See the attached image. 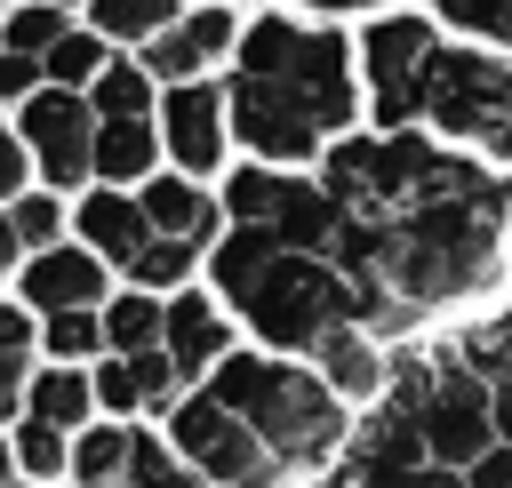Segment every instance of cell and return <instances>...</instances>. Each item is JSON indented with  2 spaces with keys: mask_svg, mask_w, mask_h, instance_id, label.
Wrapping results in <instances>:
<instances>
[{
  "mask_svg": "<svg viewBox=\"0 0 512 488\" xmlns=\"http://www.w3.org/2000/svg\"><path fill=\"white\" fill-rule=\"evenodd\" d=\"M200 280H208V296L240 320V344L280 352V360H304L328 328L360 320L352 280H344L328 256H296V248H280V240L256 232V224H224V240L208 248Z\"/></svg>",
  "mask_w": 512,
  "mask_h": 488,
  "instance_id": "obj_1",
  "label": "cell"
},
{
  "mask_svg": "<svg viewBox=\"0 0 512 488\" xmlns=\"http://www.w3.org/2000/svg\"><path fill=\"white\" fill-rule=\"evenodd\" d=\"M200 392H208L216 408H232L304 488H312L320 472H336V456H344V440H352V408L312 376V360H280V352L240 344Z\"/></svg>",
  "mask_w": 512,
  "mask_h": 488,
  "instance_id": "obj_2",
  "label": "cell"
},
{
  "mask_svg": "<svg viewBox=\"0 0 512 488\" xmlns=\"http://www.w3.org/2000/svg\"><path fill=\"white\" fill-rule=\"evenodd\" d=\"M232 72L272 80L280 96H296V104L320 120V136H328V144H336V136H352V120L368 112V104H360V56H352V40H344V32H328V24L256 16V24H240Z\"/></svg>",
  "mask_w": 512,
  "mask_h": 488,
  "instance_id": "obj_3",
  "label": "cell"
},
{
  "mask_svg": "<svg viewBox=\"0 0 512 488\" xmlns=\"http://www.w3.org/2000/svg\"><path fill=\"white\" fill-rule=\"evenodd\" d=\"M416 128L512 176V64H504L496 48H448V40H440V56H432V72H424V112H416Z\"/></svg>",
  "mask_w": 512,
  "mask_h": 488,
  "instance_id": "obj_4",
  "label": "cell"
},
{
  "mask_svg": "<svg viewBox=\"0 0 512 488\" xmlns=\"http://www.w3.org/2000/svg\"><path fill=\"white\" fill-rule=\"evenodd\" d=\"M160 440L184 456V472L200 488H304L232 408H216L208 392H184L168 416H160Z\"/></svg>",
  "mask_w": 512,
  "mask_h": 488,
  "instance_id": "obj_5",
  "label": "cell"
},
{
  "mask_svg": "<svg viewBox=\"0 0 512 488\" xmlns=\"http://www.w3.org/2000/svg\"><path fill=\"white\" fill-rule=\"evenodd\" d=\"M352 56H360V104H368L376 136L416 128V112H424V72H432V56H440L432 16H376V24L352 40Z\"/></svg>",
  "mask_w": 512,
  "mask_h": 488,
  "instance_id": "obj_6",
  "label": "cell"
},
{
  "mask_svg": "<svg viewBox=\"0 0 512 488\" xmlns=\"http://www.w3.org/2000/svg\"><path fill=\"white\" fill-rule=\"evenodd\" d=\"M16 136L32 152V184H48L64 200H80L96 184V112H88V96H72V88L24 96L16 104Z\"/></svg>",
  "mask_w": 512,
  "mask_h": 488,
  "instance_id": "obj_7",
  "label": "cell"
},
{
  "mask_svg": "<svg viewBox=\"0 0 512 488\" xmlns=\"http://www.w3.org/2000/svg\"><path fill=\"white\" fill-rule=\"evenodd\" d=\"M416 440H424V464H448L464 472L472 456L496 448V416H488V376H472L448 344H440V368H432V392L416 408Z\"/></svg>",
  "mask_w": 512,
  "mask_h": 488,
  "instance_id": "obj_8",
  "label": "cell"
},
{
  "mask_svg": "<svg viewBox=\"0 0 512 488\" xmlns=\"http://www.w3.org/2000/svg\"><path fill=\"white\" fill-rule=\"evenodd\" d=\"M160 160L192 184H208L224 160H232V120H224V80H184V88H160Z\"/></svg>",
  "mask_w": 512,
  "mask_h": 488,
  "instance_id": "obj_9",
  "label": "cell"
},
{
  "mask_svg": "<svg viewBox=\"0 0 512 488\" xmlns=\"http://www.w3.org/2000/svg\"><path fill=\"white\" fill-rule=\"evenodd\" d=\"M120 280H112V264L104 256H88L80 240H56V248H40V256H24L16 264V280H8V296L32 312V320H48V312H104V296H112Z\"/></svg>",
  "mask_w": 512,
  "mask_h": 488,
  "instance_id": "obj_10",
  "label": "cell"
},
{
  "mask_svg": "<svg viewBox=\"0 0 512 488\" xmlns=\"http://www.w3.org/2000/svg\"><path fill=\"white\" fill-rule=\"evenodd\" d=\"M160 352H168V368H176L192 392L240 352V320L208 296V280H192V288L168 296V312H160Z\"/></svg>",
  "mask_w": 512,
  "mask_h": 488,
  "instance_id": "obj_11",
  "label": "cell"
},
{
  "mask_svg": "<svg viewBox=\"0 0 512 488\" xmlns=\"http://www.w3.org/2000/svg\"><path fill=\"white\" fill-rule=\"evenodd\" d=\"M232 48H240V16H232L224 0H208V8L176 16L160 40H144V56H136V64H144L160 88H184V80H208Z\"/></svg>",
  "mask_w": 512,
  "mask_h": 488,
  "instance_id": "obj_12",
  "label": "cell"
},
{
  "mask_svg": "<svg viewBox=\"0 0 512 488\" xmlns=\"http://www.w3.org/2000/svg\"><path fill=\"white\" fill-rule=\"evenodd\" d=\"M136 208H144V224H152L160 240H192V248H216V240H224V200H216V184H192V176H176V168L144 176V184H136Z\"/></svg>",
  "mask_w": 512,
  "mask_h": 488,
  "instance_id": "obj_13",
  "label": "cell"
},
{
  "mask_svg": "<svg viewBox=\"0 0 512 488\" xmlns=\"http://www.w3.org/2000/svg\"><path fill=\"white\" fill-rule=\"evenodd\" d=\"M72 240H80L88 256H104L112 280H120V272L136 264V248L152 240V224H144L136 192H120V184H88V192L72 200Z\"/></svg>",
  "mask_w": 512,
  "mask_h": 488,
  "instance_id": "obj_14",
  "label": "cell"
},
{
  "mask_svg": "<svg viewBox=\"0 0 512 488\" xmlns=\"http://www.w3.org/2000/svg\"><path fill=\"white\" fill-rule=\"evenodd\" d=\"M304 360H312V376H320V384H328V392H336V400H344L352 416L384 400V360H392V352H384V344H376V336H368L360 320L328 328V336H320V344H312Z\"/></svg>",
  "mask_w": 512,
  "mask_h": 488,
  "instance_id": "obj_15",
  "label": "cell"
},
{
  "mask_svg": "<svg viewBox=\"0 0 512 488\" xmlns=\"http://www.w3.org/2000/svg\"><path fill=\"white\" fill-rule=\"evenodd\" d=\"M160 120H96V184L136 192L144 176H160Z\"/></svg>",
  "mask_w": 512,
  "mask_h": 488,
  "instance_id": "obj_16",
  "label": "cell"
},
{
  "mask_svg": "<svg viewBox=\"0 0 512 488\" xmlns=\"http://www.w3.org/2000/svg\"><path fill=\"white\" fill-rule=\"evenodd\" d=\"M24 416H32V424H56V432H88V424H96V384H88V368L40 360L32 384H24Z\"/></svg>",
  "mask_w": 512,
  "mask_h": 488,
  "instance_id": "obj_17",
  "label": "cell"
},
{
  "mask_svg": "<svg viewBox=\"0 0 512 488\" xmlns=\"http://www.w3.org/2000/svg\"><path fill=\"white\" fill-rule=\"evenodd\" d=\"M32 368H40V320H32L16 296H0V432L24 416V384H32Z\"/></svg>",
  "mask_w": 512,
  "mask_h": 488,
  "instance_id": "obj_18",
  "label": "cell"
},
{
  "mask_svg": "<svg viewBox=\"0 0 512 488\" xmlns=\"http://www.w3.org/2000/svg\"><path fill=\"white\" fill-rule=\"evenodd\" d=\"M160 312H168V296H144V288H112L104 296V352L112 360H136V352H160Z\"/></svg>",
  "mask_w": 512,
  "mask_h": 488,
  "instance_id": "obj_19",
  "label": "cell"
},
{
  "mask_svg": "<svg viewBox=\"0 0 512 488\" xmlns=\"http://www.w3.org/2000/svg\"><path fill=\"white\" fill-rule=\"evenodd\" d=\"M88 112H96V120H152V112H160V80H152L136 56H112V64L96 72V88H88Z\"/></svg>",
  "mask_w": 512,
  "mask_h": 488,
  "instance_id": "obj_20",
  "label": "cell"
},
{
  "mask_svg": "<svg viewBox=\"0 0 512 488\" xmlns=\"http://www.w3.org/2000/svg\"><path fill=\"white\" fill-rule=\"evenodd\" d=\"M200 264H208V248H192V240H144L136 248V264L120 272V288H144V296H176V288H192L200 280Z\"/></svg>",
  "mask_w": 512,
  "mask_h": 488,
  "instance_id": "obj_21",
  "label": "cell"
},
{
  "mask_svg": "<svg viewBox=\"0 0 512 488\" xmlns=\"http://www.w3.org/2000/svg\"><path fill=\"white\" fill-rule=\"evenodd\" d=\"M8 456H16V480H32V488H64V472H72V432L16 416V424H8Z\"/></svg>",
  "mask_w": 512,
  "mask_h": 488,
  "instance_id": "obj_22",
  "label": "cell"
},
{
  "mask_svg": "<svg viewBox=\"0 0 512 488\" xmlns=\"http://www.w3.org/2000/svg\"><path fill=\"white\" fill-rule=\"evenodd\" d=\"M128 432L136 424H112V416H96L88 432H72V488H104V480H128Z\"/></svg>",
  "mask_w": 512,
  "mask_h": 488,
  "instance_id": "obj_23",
  "label": "cell"
},
{
  "mask_svg": "<svg viewBox=\"0 0 512 488\" xmlns=\"http://www.w3.org/2000/svg\"><path fill=\"white\" fill-rule=\"evenodd\" d=\"M8 224H16L24 256H40V248L72 240V200H64V192H48V184H32V192H16V200H8Z\"/></svg>",
  "mask_w": 512,
  "mask_h": 488,
  "instance_id": "obj_24",
  "label": "cell"
},
{
  "mask_svg": "<svg viewBox=\"0 0 512 488\" xmlns=\"http://www.w3.org/2000/svg\"><path fill=\"white\" fill-rule=\"evenodd\" d=\"M104 64H112V40H96V32H64V40L40 56V80H48V88H72V96H88Z\"/></svg>",
  "mask_w": 512,
  "mask_h": 488,
  "instance_id": "obj_25",
  "label": "cell"
},
{
  "mask_svg": "<svg viewBox=\"0 0 512 488\" xmlns=\"http://www.w3.org/2000/svg\"><path fill=\"white\" fill-rule=\"evenodd\" d=\"M40 360H56V368H96V360H104V320H96V312H48V320H40Z\"/></svg>",
  "mask_w": 512,
  "mask_h": 488,
  "instance_id": "obj_26",
  "label": "cell"
},
{
  "mask_svg": "<svg viewBox=\"0 0 512 488\" xmlns=\"http://www.w3.org/2000/svg\"><path fill=\"white\" fill-rule=\"evenodd\" d=\"M176 24V0H88L96 40H160Z\"/></svg>",
  "mask_w": 512,
  "mask_h": 488,
  "instance_id": "obj_27",
  "label": "cell"
},
{
  "mask_svg": "<svg viewBox=\"0 0 512 488\" xmlns=\"http://www.w3.org/2000/svg\"><path fill=\"white\" fill-rule=\"evenodd\" d=\"M128 488H200V480H192L184 456L160 440V424H136V432H128Z\"/></svg>",
  "mask_w": 512,
  "mask_h": 488,
  "instance_id": "obj_28",
  "label": "cell"
},
{
  "mask_svg": "<svg viewBox=\"0 0 512 488\" xmlns=\"http://www.w3.org/2000/svg\"><path fill=\"white\" fill-rule=\"evenodd\" d=\"M64 32H72V24H64V8H48V0H24V8H8V24H0V48H8V56H48Z\"/></svg>",
  "mask_w": 512,
  "mask_h": 488,
  "instance_id": "obj_29",
  "label": "cell"
},
{
  "mask_svg": "<svg viewBox=\"0 0 512 488\" xmlns=\"http://www.w3.org/2000/svg\"><path fill=\"white\" fill-rule=\"evenodd\" d=\"M432 8L472 40H512V0H432Z\"/></svg>",
  "mask_w": 512,
  "mask_h": 488,
  "instance_id": "obj_30",
  "label": "cell"
},
{
  "mask_svg": "<svg viewBox=\"0 0 512 488\" xmlns=\"http://www.w3.org/2000/svg\"><path fill=\"white\" fill-rule=\"evenodd\" d=\"M16 192H32V152H24L16 128H0V208H8Z\"/></svg>",
  "mask_w": 512,
  "mask_h": 488,
  "instance_id": "obj_31",
  "label": "cell"
},
{
  "mask_svg": "<svg viewBox=\"0 0 512 488\" xmlns=\"http://www.w3.org/2000/svg\"><path fill=\"white\" fill-rule=\"evenodd\" d=\"M48 80H40V56H8L0 48V104H24V96H40Z\"/></svg>",
  "mask_w": 512,
  "mask_h": 488,
  "instance_id": "obj_32",
  "label": "cell"
},
{
  "mask_svg": "<svg viewBox=\"0 0 512 488\" xmlns=\"http://www.w3.org/2000/svg\"><path fill=\"white\" fill-rule=\"evenodd\" d=\"M464 488H512V440H496L488 456L464 464Z\"/></svg>",
  "mask_w": 512,
  "mask_h": 488,
  "instance_id": "obj_33",
  "label": "cell"
},
{
  "mask_svg": "<svg viewBox=\"0 0 512 488\" xmlns=\"http://www.w3.org/2000/svg\"><path fill=\"white\" fill-rule=\"evenodd\" d=\"M488 416H496V440H512V368L488 376Z\"/></svg>",
  "mask_w": 512,
  "mask_h": 488,
  "instance_id": "obj_34",
  "label": "cell"
},
{
  "mask_svg": "<svg viewBox=\"0 0 512 488\" xmlns=\"http://www.w3.org/2000/svg\"><path fill=\"white\" fill-rule=\"evenodd\" d=\"M16 264H24V240H16V224H8V208H0V288L16 280Z\"/></svg>",
  "mask_w": 512,
  "mask_h": 488,
  "instance_id": "obj_35",
  "label": "cell"
},
{
  "mask_svg": "<svg viewBox=\"0 0 512 488\" xmlns=\"http://www.w3.org/2000/svg\"><path fill=\"white\" fill-rule=\"evenodd\" d=\"M408 488H464V472H448V464H424V472H408Z\"/></svg>",
  "mask_w": 512,
  "mask_h": 488,
  "instance_id": "obj_36",
  "label": "cell"
},
{
  "mask_svg": "<svg viewBox=\"0 0 512 488\" xmlns=\"http://www.w3.org/2000/svg\"><path fill=\"white\" fill-rule=\"evenodd\" d=\"M304 8H320V16H352V8H384V0H304Z\"/></svg>",
  "mask_w": 512,
  "mask_h": 488,
  "instance_id": "obj_37",
  "label": "cell"
},
{
  "mask_svg": "<svg viewBox=\"0 0 512 488\" xmlns=\"http://www.w3.org/2000/svg\"><path fill=\"white\" fill-rule=\"evenodd\" d=\"M0 480H16V456H8V432H0Z\"/></svg>",
  "mask_w": 512,
  "mask_h": 488,
  "instance_id": "obj_38",
  "label": "cell"
},
{
  "mask_svg": "<svg viewBox=\"0 0 512 488\" xmlns=\"http://www.w3.org/2000/svg\"><path fill=\"white\" fill-rule=\"evenodd\" d=\"M48 8H88V0H48Z\"/></svg>",
  "mask_w": 512,
  "mask_h": 488,
  "instance_id": "obj_39",
  "label": "cell"
},
{
  "mask_svg": "<svg viewBox=\"0 0 512 488\" xmlns=\"http://www.w3.org/2000/svg\"><path fill=\"white\" fill-rule=\"evenodd\" d=\"M496 320H504V336H512V304H504V312H496Z\"/></svg>",
  "mask_w": 512,
  "mask_h": 488,
  "instance_id": "obj_40",
  "label": "cell"
},
{
  "mask_svg": "<svg viewBox=\"0 0 512 488\" xmlns=\"http://www.w3.org/2000/svg\"><path fill=\"white\" fill-rule=\"evenodd\" d=\"M0 488H32V480H0Z\"/></svg>",
  "mask_w": 512,
  "mask_h": 488,
  "instance_id": "obj_41",
  "label": "cell"
},
{
  "mask_svg": "<svg viewBox=\"0 0 512 488\" xmlns=\"http://www.w3.org/2000/svg\"><path fill=\"white\" fill-rule=\"evenodd\" d=\"M64 488H72V480H64ZM104 488H128V480H104Z\"/></svg>",
  "mask_w": 512,
  "mask_h": 488,
  "instance_id": "obj_42",
  "label": "cell"
},
{
  "mask_svg": "<svg viewBox=\"0 0 512 488\" xmlns=\"http://www.w3.org/2000/svg\"><path fill=\"white\" fill-rule=\"evenodd\" d=\"M504 232H512V224H504Z\"/></svg>",
  "mask_w": 512,
  "mask_h": 488,
  "instance_id": "obj_43",
  "label": "cell"
}]
</instances>
